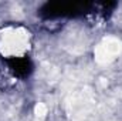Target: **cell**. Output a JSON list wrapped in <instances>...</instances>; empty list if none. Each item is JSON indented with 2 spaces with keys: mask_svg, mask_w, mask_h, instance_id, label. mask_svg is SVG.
<instances>
[{
  "mask_svg": "<svg viewBox=\"0 0 122 121\" xmlns=\"http://www.w3.org/2000/svg\"><path fill=\"white\" fill-rule=\"evenodd\" d=\"M90 3H71V1H53L47 3L41 7V16L54 19V17H65V16H77L90 11Z\"/></svg>",
  "mask_w": 122,
  "mask_h": 121,
  "instance_id": "cell-1",
  "label": "cell"
},
{
  "mask_svg": "<svg viewBox=\"0 0 122 121\" xmlns=\"http://www.w3.org/2000/svg\"><path fill=\"white\" fill-rule=\"evenodd\" d=\"M9 68L19 77H27L33 70V64L27 57H11L7 60Z\"/></svg>",
  "mask_w": 122,
  "mask_h": 121,
  "instance_id": "cell-2",
  "label": "cell"
}]
</instances>
